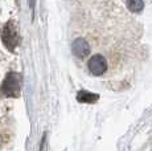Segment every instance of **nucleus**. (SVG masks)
Masks as SVG:
<instances>
[{
    "instance_id": "f257e3e1",
    "label": "nucleus",
    "mask_w": 152,
    "mask_h": 151,
    "mask_svg": "<svg viewBox=\"0 0 152 151\" xmlns=\"http://www.w3.org/2000/svg\"><path fill=\"white\" fill-rule=\"evenodd\" d=\"M21 90V74L16 72H11L7 74L1 84V93L3 97H19Z\"/></svg>"
},
{
    "instance_id": "f03ea898",
    "label": "nucleus",
    "mask_w": 152,
    "mask_h": 151,
    "mask_svg": "<svg viewBox=\"0 0 152 151\" xmlns=\"http://www.w3.org/2000/svg\"><path fill=\"white\" fill-rule=\"evenodd\" d=\"M1 40H3V43H4L5 48L12 52L16 49V46L20 44V34H19V31H17L16 25H15V23L8 21L7 24L3 27Z\"/></svg>"
},
{
    "instance_id": "7ed1b4c3",
    "label": "nucleus",
    "mask_w": 152,
    "mask_h": 151,
    "mask_svg": "<svg viewBox=\"0 0 152 151\" xmlns=\"http://www.w3.org/2000/svg\"><path fill=\"white\" fill-rule=\"evenodd\" d=\"M89 70L94 76H102L107 70L106 59L101 54H95L89 60Z\"/></svg>"
},
{
    "instance_id": "20e7f679",
    "label": "nucleus",
    "mask_w": 152,
    "mask_h": 151,
    "mask_svg": "<svg viewBox=\"0 0 152 151\" xmlns=\"http://www.w3.org/2000/svg\"><path fill=\"white\" fill-rule=\"evenodd\" d=\"M72 51L74 53L75 57H80V59H83L87 54L90 53V46L86 43V40L83 39H75L72 44Z\"/></svg>"
},
{
    "instance_id": "39448f33",
    "label": "nucleus",
    "mask_w": 152,
    "mask_h": 151,
    "mask_svg": "<svg viewBox=\"0 0 152 151\" xmlns=\"http://www.w3.org/2000/svg\"><path fill=\"white\" fill-rule=\"evenodd\" d=\"M77 100L80 102H87V103H93L98 100V94H94V93H90V92H80L77 95Z\"/></svg>"
},
{
    "instance_id": "423d86ee",
    "label": "nucleus",
    "mask_w": 152,
    "mask_h": 151,
    "mask_svg": "<svg viewBox=\"0 0 152 151\" xmlns=\"http://www.w3.org/2000/svg\"><path fill=\"white\" fill-rule=\"evenodd\" d=\"M127 8L131 12H140L144 8V3L140 0H131V1H127Z\"/></svg>"
},
{
    "instance_id": "0eeeda50",
    "label": "nucleus",
    "mask_w": 152,
    "mask_h": 151,
    "mask_svg": "<svg viewBox=\"0 0 152 151\" xmlns=\"http://www.w3.org/2000/svg\"><path fill=\"white\" fill-rule=\"evenodd\" d=\"M41 149H40V151H46V134H44L42 136V141H41Z\"/></svg>"
},
{
    "instance_id": "6e6552de",
    "label": "nucleus",
    "mask_w": 152,
    "mask_h": 151,
    "mask_svg": "<svg viewBox=\"0 0 152 151\" xmlns=\"http://www.w3.org/2000/svg\"><path fill=\"white\" fill-rule=\"evenodd\" d=\"M0 144H1V139H0Z\"/></svg>"
}]
</instances>
